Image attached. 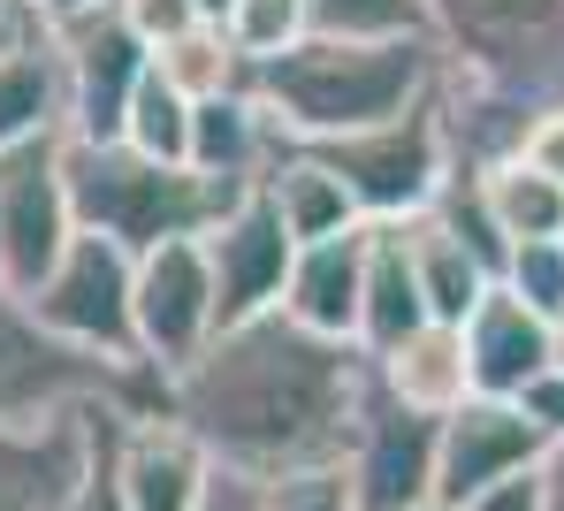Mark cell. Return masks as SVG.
Segmentation results:
<instances>
[{
  "label": "cell",
  "mask_w": 564,
  "mask_h": 511,
  "mask_svg": "<svg viewBox=\"0 0 564 511\" xmlns=\"http://www.w3.org/2000/svg\"><path fill=\"white\" fill-rule=\"evenodd\" d=\"M367 405V351L321 344L260 313L221 328L184 374H169V420H184L198 450L237 481H282L313 466H344Z\"/></svg>",
  "instance_id": "obj_1"
},
{
  "label": "cell",
  "mask_w": 564,
  "mask_h": 511,
  "mask_svg": "<svg viewBox=\"0 0 564 511\" xmlns=\"http://www.w3.org/2000/svg\"><path fill=\"white\" fill-rule=\"evenodd\" d=\"M443 85L435 39H297L252 69V100L290 145H336L375 122H397Z\"/></svg>",
  "instance_id": "obj_2"
},
{
  "label": "cell",
  "mask_w": 564,
  "mask_h": 511,
  "mask_svg": "<svg viewBox=\"0 0 564 511\" xmlns=\"http://www.w3.org/2000/svg\"><path fill=\"white\" fill-rule=\"evenodd\" d=\"M62 176H69V206L77 229H93L107 244H122L130 260L169 244V237H206L252 184H214L198 168H161L138 161L130 145H93V138H62Z\"/></svg>",
  "instance_id": "obj_3"
},
{
  "label": "cell",
  "mask_w": 564,
  "mask_h": 511,
  "mask_svg": "<svg viewBox=\"0 0 564 511\" xmlns=\"http://www.w3.org/2000/svg\"><path fill=\"white\" fill-rule=\"evenodd\" d=\"M69 405H115L130 420L169 412V374L115 367L39 328V313L0 283V420H46Z\"/></svg>",
  "instance_id": "obj_4"
},
{
  "label": "cell",
  "mask_w": 564,
  "mask_h": 511,
  "mask_svg": "<svg viewBox=\"0 0 564 511\" xmlns=\"http://www.w3.org/2000/svg\"><path fill=\"white\" fill-rule=\"evenodd\" d=\"M435 46L527 115L564 107V0H420Z\"/></svg>",
  "instance_id": "obj_5"
},
{
  "label": "cell",
  "mask_w": 564,
  "mask_h": 511,
  "mask_svg": "<svg viewBox=\"0 0 564 511\" xmlns=\"http://www.w3.org/2000/svg\"><path fill=\"white\" fill-rule=\"evenodd\" d=\"M344 184L367 221H412L443 199L451 184V130H443V100L427 93L420 107H404L397 122H375L359 138H336V145H313Z\"/></svg>",
  "instance_id": "obj_6"
},
{
  "label": "cell",
  "mask_w": 564,
  "mask_h": 511,
  "mask_svg": "<svg viewBox=\"0 0 564 511\" xmlns=\"http://www.w3.org/2000/svg\"><path fill=\"white\" fill-rule=\"evenodd\" d=\"M130 283H138V260L122 244H107L93 229L69 237V252L54 260V275L23 298L39 313L46 336L93 351V359H115V367H145L138 359V320H130Z\"/></svg>",
  "instance_id": "obj_7"
},
{
  "label": "cell",
  "mask_w": 564,
  "mask_h": 511,
  "mask_svg": "<svg viewBox=\"0 0 564 511\" xmlns=\"http://www.w3.org/2000/svg\"><path fill=\"white\" fill-rule=\"evenodd\" d=\"M77 237V206L62 176V138H31L0 153V283L31 298Z\"/></svg>",
  "instance_id": "obj_8"
},
{
  "label": "cell",
  "mask_w": 564,
  "mask_h": 511,
  "mask_svg": "<svg viewBox=\"0 0 564 511\" xmlns=\"http://www.w3.org/2000/svg\"><path fill=\"white\" fill-rule=\"evenodd\" d=\"M130 320H138V359L153 374H184L191 359L214 344V275H206V244L198 237H169V244L138 252Z\"/></svg>",
  "instance_id": "obj_9"
},
{
  "label": "cell",
  "mask_w": 564,
  "mask_h": 511,
  "mask_svg": "<svg viewBox=\"0 0 564 511\" xmlns=\"http://www.w3.org/2000/svg\"><path fill=\"white\" fill-rule=\"evenodd\" d=\"M115 405H69L46 420H0V511H69L99 458Z\"/></svg>",
  "instance_id": "obj_10"
},
{
  "label": "cell",
  "mask_w": 564,
  "mask_h": 511,
  "mask_svg": "<svg viewBox=\"0 0 564 511\" xmlns=\"http://www.w3.org/2000/svg\"><path fill=\"white\" fill-rule=\"evenodd\" d=\"M435 443H443V420L404 412L397 398H381L375 367H367V405H359L351 450H344V474H351L359 511L435 504Z\"/></svg>",
  "instance_id": "obj_11"
},
{
  "label": "cell",
  "mask_w": 564,
  "mask_h": 511,
  "mask_svg": "<svg viewBox=\"0 0 564 511\" xmlns=\"http://www.w3.org/2000/svg\"><path fill=\"white\" fill-rule=\"evenodd\" d=\"M198 244H206V275H214V336L282 306V283H290L297 244L282 237V221H275V206L260 199V184L229 206Z\"/></svg>",
  "instance_id": "obj_12"
},
{
  "label": "cell",
  "mask_w": 564,
  "mask_h": 511,
  "mask_svg": "<svg viewBox=\"0 0 564 511\" xmlns=\"http://www.w3.org/2000/svg\"><path fill=\"white\" fill-rule=\"evenodd\" d=\"M542 435L534 420L511 405V398H466V405L443 420V443H435V504H473L488 497L496 481H519L542 466Z\"/></svg>",
  "instance_id": "obj_13"
},
{
  "label": "cell",
  "mask_w": 564,
  "mask_h": 511,
  "mask_svg": "<svg viewBox=\"0 0 564 511\" xmlns=\"http://www.w3.org/2000/svg\"><path fill=\"white\" fill-rule=\"evenodd\" d=\"M54 31H62V77H69V138L107 145L122 130V107L138 93V77L153 69V54L130 39L115 0L93 8V15H77V23H54Z\"/></svg>",
  "instance_id": "obj_14"
},
{
  "label": "cell",
  "mask_w": 564,
  "mask_h": 511,
  "mask_svg": "<svg viewBox=\"0 0 564 511\" xmlns=\"http://www.w3.org/2000/svg\"><path fill=\"white\" fill-rule=\"evenodd\" d=\"M115 489L130 511H198L214 489V458L198 450L184 420L145 412V420H115Z\"/></svg>",
  "instance_id": "obj_15"
},
{
  "label": "cell",
  "mask_w": 564,
  "mask_h": 511,
  "mask_svg": "<svg viewBox=\"0 0 564 511\" xmlns=\"http://www.w3.org/2000/svg\"><path fill=\"white\" fill-rule=\"evenodd\" d=\"M31 138H69V77H62V31L15 8L0 31V153Z\"/></svg>",
  "instance_id": "obj_16"
},
{
  "label": "cell",
  "mask_w": 564,
  "mask_h": 511,
  "mask_svg": "<svg viewBox=\"0 0 564 511\" xmlns=\"http://www.w3.org/2000/svg\"><path fill=\"white\" fill-rule=\"evenodd\" d=\"M375 229V221H367ZM367 229L328 237V244H297L290 283H282V320L321 336V344H351L359 351V283H367Z\"/></svg>",
  "instance_id": "obj_17"
},
{
  "label": "cell",
  "mask_w": 564,
  "mask_h": 511,
  "mask_svg": "<svg viewBox=\"0 0 564 511\" xmlns=\"http://www.w3.org/2000/svg\"><path fill=\"white\" fill-rule=\"evenodd\" d=\"M466 367H473V398H527V382L550 374V320L511 298L503 283L466 313Z\"/></svg>",
  "instance_id": "obj_18"
},
{
  "label": "cell",
  "mask_w": 564,
  "mask_h": 511,
  "mask_svg": "<svg viewBox=\"0 0 564 511\" xmlns=\"http://www.w3.org/2000/svg\"><path fill=\"white\" fill-rule=\"evenodd\" d=\"M260 199L275 206V221H282L290 244H328V237L367 229L351 184H344L313 145H290V138L275 145V161H268V176H260Z\"/></svg>",
  "instance_id": "obj_19"
},
{
  "label": "cell",
  "mask_w": 564,
  "mask_h": 511,
  "mask_svg": "<svg viewBox=\"0 0 564 511\" xmlns=\"http://www.w3.org/2000/svg\"><path fill=\"white\" fill-rule=\"evenodd\" d=\"M381 382V398H397L404 412H427V420H451V412L473 398V367H466V328L451 320H427L412 328L397 351L367 359Z\"/></svg>",
  "instance_id": "obj_20"
},
{
  "label": "cell",
  "mask_w": 564,
  "mask_h": 511,
  "mask_svg": "<svg viewBox=\"0 0 564 511\" xmlns=\"http://www.w3.org/2000/svg\"><path fill=\"white\" fill-rule=\"evenodd\" d=\"M412 328H427V298H420V275L404 252V221H375L367 229V283H359V351L381 359Z\"/></svg>",
  "instance_id": "obj_21"
},
{
  "label": "cell",
  "mask_w": 564,
  "mask_h": 511,
  "mask_svg": "<svg viewBox=\"0 0 564 511\" xmlns=\"http://www.w3.org/2000/svg\"><path fill=\"white\" fill-rule=\"evenodd\" d=\"M275 145H282V130L268 122V107L252 100V93L191 107V168L214 176V184H260L268 161H275Z\"/></svg>",
  "instance_id": "obj_22"
},
{
  "label": "cell",
  "mask_w": 564,
  "mask_h": 511,
  "mask_svg": "<svg viewBox=\"0 0 564 511\" xmlns=\"http://www.w3.org/2000/svg\"><path fill=\"white\" fill-rule=\"evenodd\" d=\"M404 252H412V275H420V298H427V320H451V328H466V313L496 291V275H488V260L473 252L466 237L427 206V214H412L404 221Z\"/></svg>",
  "instance_id": "obj_23"
},
{
  "label": "cell",
  "mask_w": 564,
  "mask_h": 511,
  "mask_svg": "<svg viewBox=\"0 0 564 511\" xmlns=\"http://www.w3.org/2000/svg\"><path fill=\"white\" fill-rule=\"evenodd\" d=\"M473 184H480V206H488V221L503 229V244L564 237V184L534 176L519 153H511V161H488V168H473Z\"/></svg>",
  "instance_id": "obj_24"
},
{
  "label": "cell",
  "mask_w": 564,
  "mask_h": 511,
  "mask_svg": "<svg viewBox=\"0 0 564 511\" xmlns=\"http://www.w3.org/2000/svg\"><path fill=\"white\" fill-rule=\"evenodd\" d=\"M153 69H161L191 107L198 100H229V93H252V62L229 46L221 23H191L184 39H169V46L153 54Z\"/></svg>",
  "instance_id": "obj_25"
},
{
  "label": "cell",
  "mask_w": 564,
  "mask_h": 511,
  "mask_svg": "<svg viewBox=\"0 0 564 511\" xmlns=\"http://www.w3.org/2000/svg\"><path fill=\"white\" fill-rule=\"evenodd\" d=\"M115 145H130L138 161H161V168H191V100L161 77V69L138 77V93H130V107H122Z\"/></svg>",
  "instance_id": "obj_26"
},
{
  "label": "cell",
  "mask_w": 564,
  "mask_h": 511,
  "mask_svg": "<svg viewBox=\"0 0 564 511\" xmlns=\"http://www.w3.org/2000/svg\"><path fill=\"white\" fill-rule=\"evenodd\" d=\"M313 39H435L420 0H305Z\"/></svg>",
  "instance_id": "obj_27"
},
{
  "label": "cell",
  "mask_w": 564,
  "mask_h": 511,
  "mask_svg": "<svg viewBox=\"0 0 564 511\" xmlns=\"http://www.w3.org/2000/svg\"><path fill=\"white\" fill-rule=\"evenodd\" d=\"M221 31H229V46L260 69V62L290 54L297 39H313V15H305V0H237Z\"/></svg>",
  "instance_id": "obj_28"
},
{
  "label": "cell",
  "mask_w": 564,
  "mask_h": 511,
  "mask_svg": "<svg viewBox=\"0 0 564 511\" xmlns=\"http://www.w3.org/2000/svg\"><path fill=\"white\" fill-rule=\"evenodd\" d=\"M503 291L527 298L542 320H564V237L511 244V260H503Z\"/></svg>",
  "instance_id": "obj_29"
},
{
  "label": "cell",
  "mask_w": 564,
  "mask_h": 511,
  "mask_svg": "<svg viewBox=\"0 0 564 511\" xmlns=\"http://www.w3.org/2000/svg\"><path fill=\"white\" fill-rule=\"evenodd\" d=\"M260 511H359L344 466H313V474H282L260 489Z\"/></svg>",
  "instance_id": "obj_30"
},
{
  "label": "cell",
  "mask_w": 564,
  "mask_h": 511,
  "mask_svg": "<svg viewBox=\"0 0 564 511\" xmlns=\"http://www.w3.org/2000/svg\"><path fill=\"white\" fill-rule=\"evenodd\" d=\"M115 15L130 23V39H138L145 54H161L169 39H184L191 23H206V15H198L191 0H115Z\"/></svg>",
  "instance_id": "obj_31"
},
{
  "label": "cell",
  "mask_w": 564,
  "mask_h": 511,
  "mask_svg": "<svg viewBox=\"0 0 564 511\" xmlns=\"http://www.w3.org/2000/svg\"><path fill=\"white\" fill-rule=\"evenodd\" d=\"M519 161H527L534 176L564 184V107H542V115L527 122V138H519Z\"/></svg>",
  "instance_id": "obj_32"
},
{
  "label": "cell",
  "mask_w": 564,
  "mask_h": 511,
  "mask_svg": "<svg viewBox=\"0 0 564 511\" xmlns=\"http://www.w3.org/2000/svg\"><path fill=\"white\" fill-rule=\"evenodd\" d=\"M115 420H130V412H115ZM115 420H107V435H99V458H93V474H85V489L69 497V511H130L122 504V489H115Z\"/></svg>",
  "instance_id": "obj_33"
},
{
  "label": "cell",
  "mask_w": 564,
  "mask_h": 511,
  "mask_svg": "<svg viewBox=\"0 0 564 511\" xmlns=\"http://www.w3.org/2000/svg\"><path fill=\"white\" fill-rule=\"evenodd\" d=\"M519 412L534 420V435H542V443H564V374H557V367H550L542 382H527Z\"/></svg>",
  "instance_id": "obj_34"
},
{
  "label": "cell",
  "mask_w": 564,
  "mask_h": 511,
  "mask_svg": "<svg viewBox=\"0 0 564 511\" xmlns=\"http://www.w3.org/2000/svg\"><path fill=\"white\" fill-rule=\"evenodd\" d=\"M458 511H542V489H534V474H519V481H496L488 497H473Z\"/></svg>",
  "instance_id": "obj_35"
},
{
  "label": "cell",
  "mask_w": 564,
  "mask_h": 511,
  "mask_svg": "<svg viewBox=\"0 0 564 511\" xmlns=\"http://www.w3.org/2000/svg\"><path fill=\"white\" fill-rule=\"evenodd\" d=\"M198 511H260V481H237V474L214 466V489H206V504H198Z\"/></svg>",
  "instance_id": "obj_36"
},
{
  "label": "cell",
  "mask_w": 564,
  "mask_h": 511,
  "mask_svg": "<svg viewBox=\"0 0 564 511\" xmlns=\"http://www.w3.org/2000/svg\"><path fill=\"white\" fill-rule=\"evenodd\" d=\"M534 489H542V511H564V443H550V450H542Z\"/></svg>",
  "instance_id": "obj_37"
},
{
  "label": "cell",
  "mask_w": 564,
  "mask_h": 511,
  "mask_svg": "<svg viewBox=\"0 0 564 511\" xmlns=\"http://www.w3.org/2000/svg\"><path fill=\"white\" fill-rule=\"evenodd\" d=\"M31 15H46V23H77V15H93V8H107V0H23Z\"/></svg>",
  "instance_id": "obj_38"
},
{
  "label": "cell",
  "mask_w": 564,
  "mask_h": 511,
  "mask_svg": "<svg viewBox=\"0 0 564 511\" xmlns=\"http://www.w3.org/2000/svg\"><path fill=\"white\" fill-rule=\"evenodd\" d=\"M191 8H198L206 23H229V8H237V0H191Z\"/></svg>",
  "instance_id": "obj_39"
},
{
  "label": "cell",
  "mask_w": 564,
  "mask_h": 511,
  "mask_svg": "<svg viewBox=\"0 0 564 511\" xmlns=\"http://www.w3.org/2000/svg\"><path fill=\"white\" fill-rule=\"evenodd\" d=\"M550 367L564 374V320H550Z\"/></svg>",
  "instance_id": "obj_40"
},
{
  "label": "cell",
  "mask_w": 564,
  "mask_h": 511,
  "mask_svg": "<svg viewBox=\"0 0 564 511\" xmlns=\"http://www.w3.org/2000/svg\"><path fill=\"white\" fill-rule=\"evenodd\" d=\"M15 8H23V0H0V23H8V15H15Z\"/></svg>",
  "instance_id": "obj_41"
},
{
  "label": "cell",
  "mask_w": 564,
  "mask_h": 511,
  "mask_svg": "<svg viewBox=\"0 0 564 511\" xmlns=\"http://www.w3.org/2000/svg\"><path fill=\"white\" fill-rule=\"evenodd\" d=\"M412 511H451V504H412Z\"/></svg>",
  "instance_id": "obj_42"
},
{
  "label": "cell",
  "mask_w": 564,
  "mask_h": 511,
  "mask_svg": "<svg viewBox=\"0 0 564 511\" xmlns=\"http://www.w3.org/2000/svg\"><path fill=\"white\" fill-rule=\"evenodd\" d=\"M0 31H8V23H0Z\"/></svg>",
  "instance_id": "obj_43"
}]
</instances>
